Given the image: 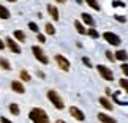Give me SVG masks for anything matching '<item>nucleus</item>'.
<instances>
[{
    "mask_svg": "<svg viewBox=\"0 0 128 123\" xmlns=\"http://www.w3.org/2000/svg\"><path fill=\"white\" fill-rule=\"evenodd\" d=\"M119 84H120V87H122V88H125L126 93H128V79H125V77H124V79H120V81H119Z\"/></svg>",
    "mask_w": 128,
    "mask_h": 123,
    "instance_id": "23",
    "label": "nucleus"
},
{
    "mask_svg": "<svg viewBox=\"0 0 128 123\" xmlns=\"http://www.w3.org/2000/svg\"><path fill=\"white\" fill-rule=\"evenodd\" d=\"M19 77H21V81H24V82H28V81H30V74H28L26 70H22L21 73H19Z\"/></svg>",
    "mask_w": 128,
    "mask_h": 123,
    "instance_id": "19",
    "label": "nucleus"
},
{
    "mask_svg": "<svg viewBox=\"0 0 128 123\" xmlns=\"http://www.w3.org/2000/svg\"><path fill=\"white\" fill-rule=\"evenodd\" d=\"M38 41H40V43H44V41H46V38H44V35H38Z\"/></svg>",
    "mask_w": 128,
    "mask_h": 123,
    "instance_id": "31",
    "label": "nucleus"
},
{
    "mask_svg": "<svg viewBox=\"0 0 128 123\" xmlns=\"http://www.w3.org/2000/svg\"><path fill=\"white\" fill-rule=\"evenodd\" d=\"M5 43H6V46L11 49L14 54H21V46H19V44L13 40V38H6V41H5Z\"/></svg>",
    "mask_w": 128,
    "mask_h": 123,
    "instance_id": "8",
    "label": "nucleus"
},
{
    "mask_svg": "<svg viewBox=\"0 0 128 123\" xmlns=\"http://www.w3.org/2000/svg\"><path fill=\"white\" fill-rule=\"evenodd\" d=\"M10 112H11L13 115H19V106L16 103H11V104H10Z\"/></svg>",
    "mask_w": 128,
    "mask_h": 123,
    "instance_id": "20",
    "label": "nucleus"
},
{
    "mask_svg": "<svg viewBox=\"0 0 128 123\" xmlns=\"http://www.w3.org/2000/svg\"><path fill=\"white\" fill-rule=\"evenodd\" d=\"M70 115L73 117V119H76L78 122H84V120H86L84 112H82L81 109H78L76 106H71V107H70Z\"/></svg>",
    "mask_w": 128,
    "mask_h": 123,
    "instance_id": "5",
    "label": "nucleus"
},
{
    "mask_svg": "<svg viewBox=\"0 0 128 123\" xmlns=\"http://www.w3.org/2000/svg\"><path fill=\"white\" fill-rule=\"evenodd\" d=\"M3 47H5V43H3L2 40H0V51H2V49H3Z\"/></svg>",
    "mask_w": 128,
    "mask_h": 123,
    "instance_id": "33",
    "label": "nucleus"
},
{
    "mask_svg": "<svg viewBox=\"0 0 128 123\" xmlns=\"http://www.w3.org/2000/svg\"><path fill=\"white\" fill-rule=\"evenodd\" d=\"M28 28H30L32 32H35V33H38V25L35 22H28Z\"/></svg>",
    "mask_w": 128,
    "mask_h": 123,
    "instance_id": "24",
    "label": "nucleus"
},
{
    "mask_svg": "<svg viewBox=\"0 0 128 123\" xmlns=\"http://www.w3.org/2000/svg\"><path fill=\"white\" fill-rule=\"evenodd\" d=\"M56 123H65V122H63V120H57Z\"/></svg>",
    "mask_w": 128,
    "mask_h": 123,
    "instance_id": "35",
    "label": "nucleus"
},
{
    "mask_svg": "<svg viewBox=\"0 0 128 123\" xmlns=\"http://www.w3.org/2000/svg\"><path fill=\"white\" fill-rule=\"evenodd\" d=\"M11 88H13V92L19 93V95L26 93V87L22 85V82H21V81H13V82H11Z\"/></svg>",
    "mask_w": 128,
    "mask_h": 123,
    "instance_id": "9",
    "label": "nucleus"
},
{
    "mask_svg": "<svg viewBox=\"0 0 128 123\" xmlns=\"http://www.w3.org/2000/svg\"><path fill=\"white\" fill-rule=\"evenodd\" d=\"M48 98H49V101L54 104V107L58 111H62L63 107H65V104H63V100L60 96H58V93L57 92H54V90H49L48 92Z\"/></svg>",
    "mask_w": 128,
    "mask_h": 123,
    "instance_id": "2",
    "label": "nucleus"
},
{
    "mask_svg": "<svg viewBox=\"0 0 128 123\" xmlns=\"http://www.w3.org/2000/svg\"><path fill=\"white\" fill-rule=\"evenodd\" d=\"M87 2V5L90 8H93V9H96V11H100V5H98V2L96 0H86Z\"/></svg>",
    "mask_w": 128,
    "mask_h": 123,
    "instance_id": "21",
    "label": "nucleus"
},
{
    "mask_svg": "<svg viewBox=\"0 0 128 123\" xmlns=\"http://www.w3.org/2000/svg\"><path fill=\"white\" fill-rule=\"evenodd\" d=\"M28 119L33 123H49V117L40 107H33V109L28 112Z\"/></svg>",
    "mask_w": 128,
    "mask_h": 123,
    "instance_id": "1",
    "label": "nucleus"
},
{
    "mask_svg": "<svg viewBox=\"0 0 128 123\" xmlns=\"http://www.w3.org/2000/svg\"><path fill=\"white\" fill-rule=\"evenodd\" d=\"M82 62H84V63H86V65H87L88 68H92V63H90V60H88L87 57H84V58H82Z\"/></svg>",
    "mask_w": 128,
    "mask_h": 123,
    "instance_id": "30",
    "label": "nucleus"
},
{
    "mask_svg": "<svg viewBox=\"0 0 128 123\" xmlns=\"http://www.w3.org/2000/svg\"><path fill=\"white\" fill-rule=\"evenodd\" d=\"M126 58H128V54H126V51H117V52H116V60L125 62Z\"/></svg>",
    "mask_w": 128,
    "mask_h": 123,
    "instance_id": "13",
    "label": "nucleus"
},
{
    "mask_svg": "<svg viewBox=\"0 0 128 123\" xmlns=\"http://www.w3.org/2000/svg\"><path fill=\"white\" fill-rule=\"evenodd\" d=\"M87 33H88V35H90L92 38H98V36H100V35H98V32H96V30H93V28L87 30Z\"/></svg>",
    "mask_w": 128,
    "mask_h": 123,
    "instance_id": "25",
    "label": "nucleus"
},
{
    "mask_svg": "<svg viewBox=\"0 0 128 123\" xmlns=\"http://www.w3.org/2000/svg\"><path fill=\"white\" fill-rule=\"evenodd\" d=\"M98 120H100L101 123H117L114 119H112V117H109V115H106V114H98Z\"/></svg>",
    "mask_w": 128,
    "mask_h": 123,
    "instance_id": "10",
    "label": "nucleus"
},
{
    "mask_svg": "<svg viewBox=\"0 0 128 123\" xmlns=\"http://www.w3.org/2000/svg\"><path fill=\"white\" fill-rule=\"evenodd\" d=\"M44 30H46L48 35H54V33H56V28H54L52 24H46V25H44Z\"/></svg>",
    "mask_w": 128,
    "mask_h": 123,
    "instance_id": "22",
    "label": "nucleus"
},
{
    "mask_svg": "<svg viewBox=\"0 0 128 123\" xmlns=\"http://www.w3.org/2000/svg\"><path fill=\"white\" fill-rule=\"evenodd\" d=\"M14 38H16L18 41H21V43L26 41V35H24V32H21V30H16V32H14Z\"/></svg>",
    "mask_w": 128,
    "mask_h": 123,
    "instance_id": "17",
    "label": "nucleus"
},
{
    "mask_svg": "<svg viewBox=\"0 0 128 123\" xmlns=\"http://www.w3.org/2000/svg\"><path fill=\"white\" fill-rule=\"evenodd\" d=\"M32 52H33V55H35L36 60H38V62H41L43 65H48V63H49V58L44 55L43 49H41L40 46H33V47H32Z\"/></svg>",
    "mask_w": 128,
    "mask_h": 123,
    "instance_id": "3",
    "label": "nucleus"
},
{
    "mask_svg": "<svg viewBox=\"0 0 128 123\" xmlns=\"http://www.w3.org/2000/svg\"><path fill=\"white\" fill-rule=\"evenodd\" d=\"M100 104L104 107V109H108V111H112V107H114V106H112V103L108 100V98H100Z\"/></svg>",
    "mask_w": 128,
    "mask_h": 123,
    "instance_id": "12",
    "label": "nucleus"
},
{
    "mask_svg": "<svg viewBox=\"0 0 128 123\" xmlns=\"http://www.w3.org/2000/svg\"><path fill=\"white\" fill-rule=\"evenodd\" d=\"M8 2H16V0H8Z\"/></svg>",
    "mask_w": 128,
    "mask_h": 123,
    "instance_id": "37",
    "label": "nucleus"
},
{
    "mask_svg": "<svg viewBox=\"0 0 128 123\" xmlns=\"http://www.w3.org/2000/svg\"><path fill=\"white\" fill-rule=\"evenodd\" d=\"M112 6H116V8H119V6H125V3H124V2H119V0H116V2L112 3Z\"/></svg>",
    "mask_w": 128,
    "mask_h": 123,
    "instance_id": "27",
    "label": "nucleus"
},
{
    "mask_svg": "<svg viewBox=\"0 0 128 123\" xmlns=\"http://www.w3.org/2000/svg\"><path fill=\"white\" fill-rule=\"evenodd\" d=\"M76 2H78V3H79V5H81L82 2H84V0H76Z\"/></svg>",
    "mask_w": 128,
    "mask_h": 123,
    "instance_id": "36",
    "label": "nucleus"
},
{
    "mask_svg": "<svg viewBox=\"0 0 128 123\" xmlns=\"http://www.w3.org/2000/svg\"><path fill=\"white\" fill-rule=\"evenodd\" d=\"M103 36H104V40H106L108 43H109V44H112V46H119V44H120V38L117 36L116 33L106 32V33H104V35H103Z\"/></svg>",
    "mask_w": 128,
    "mask_h": 123,
    "instance_id": "7",
    "label": "nucleus"
},
{
    "mask_svg": "<svg viewBox=\"0 0 128 123\" xmlns=\"http://www.w3.org/2000/svg\"><path fill=\"white\" fill-rule=\"evenodd\" d=\"M74 27H76L78 33H81V35H86V33H87V30L84 28V25H82V24H81L79 21H76V22H74Z\"/></svg>",
    "mask_w": 128,
    "mask_h": 123,
    "instance_id": "16",
    "label": "nucleus"
},
{
    "mask_svg": "<svg viewBox=\"0 0 128 123\" xmlns=\"http://www.w3.org/2000/svg\"><path fill=\"white\" fill-rule=\"evenodd\" d=\"M122 71L128 76V63H124V65H122Z\"/></svg>",
    "mask_w": 128,
    "mask_h": 123,
    "instance_id": "29",
    "label": "nucleus"
},
{
    "mask_svg": "<svg viewBox=\"0 0 128 123\" xmlns=\"http://www.w3.org/2000/svg\"><path fill=\"white\" fill-rule=\"evenodd\" d=\"M56 62H57V65H58L60 70H63V71L70 70V62H68L63 55H58V54H57V55H56Z\"/></svg>",
    "mask_w": 128,
    "mask_h": 123,
    "instance_id": "6",
    "label": "nucleus"
},
{
    "mask_svg": "<svg viewBox=\"0 0 128 123\" xmlns=\"http://www.w3.org/2000/svg\"><path fill=\"white\" fill-rule=\"evenodd\" d=\"M0 122H2V123H13V122H10L8 119H5V117H2V119H0Z\"/></svg>",
    "mask_w": 128,
    "mask_h": 123,
    "instance_id": "32",
    "label": "nucleus"
},
{
    "mask_svg": "<svg viewBox=\"0 0 128 123\" xmlns=\"http://www.w3.org/2000/svg\"><path fill=\"white\" fill-rule=\"evenodd\" d=\"M57 2H58V3H65L66 0H57Z\"/></svg>",
    "mask_w": 128,
    "mask_h": 123,
    "instance_id": "34",
    "label": "nucleus"
},
{
    "mask_svg": "<svg viewBox=\"0 0 128 123\" xmlns=\"http://www.w3.org/2000/svg\"><path fill=\"white\" fill-rule=\"evenodd\" d=\"M81 17H82V21H84L86 24H88V25H93V24H95V21L92 19V16H90V14H87V13H82Z\"/></svg>",
    "mask_w": 128,
    "mask_h": 123,
    "instance_id": "14",
    "label": "nucleus"
},
{
    "mask_svg": "<svg viewBox=\"0 0 128 123\" xmlns=\"http://www.w3.org/2000/svg\"><path fill=\"white\" fill-rule=\"evenodd\" d=\"M106 57H108V60H111V62H114L116 60V57H114V54H111L109 51L106 52Z\"/></svg>",
    "mask_w": 128,
    "mask_h": 123,
    "instance_id": "26",
    "label": "nucleus"
},
{
    "mask_svg": "<svg viewBox=\"0 0 128 123\" xmlns=\"http://www.w3.org/2000/svg\"><path fill=\"white\" fill-rule=\"evenodd\" d=\"M0 17L2 19H10V11L3 6V5H0Z\"/></svg>",
    "mask_w": 128,
    "mask_h": 123,
    "instance_id": "15",
    "label": "nucleus"
},
{
    "mask_svg": "<svg viewBox=\"0 0 128 123\" xmlns=\"http://www.w3.org/2000/svg\"><path fill=\"white\" fill-rule=\"evenodd\" d=\"M114 17H116L119 22H126V17H125V16H119V14H117V16H114Z\"/></svg>",
    "mask_w": 128,
    "mask_h": 123,
    "instance_id": "28",
    "label": "nucleus"
},
{
    "mask_svg": "<svg viewBox=\"0 0 128 123\" xmlns=\"http://www.w3.org/2000/svg\"><path fill=\"white\" fill-rule=\"evenodd\" d=\"M0 66H2L3 70H6V71L11 70V65H10V62L6 60V58H0Z\"/></svg>",
    "mask_w": 128,
    "mask_h": 123,
    "instance_id": "18",
    "label": "nucleus"
},
{
    "mask_svg": "<svg viewBox=\"0 0 128 123\" xmlns=\"http://www.w3.org/2000/svg\"><path fill=\"white\" fill-rule=\"evenodd\" d=\"M96 70L100 71V74L103 76V79H106V81H114V74H112V71L109 70V68H106L104 65H98L96 66Z\"/></svg>",
    "mask_w": 128,
    "mask_h": 123,
    "instance_id": "4",
    "label": "nucleus"
},
{
    "mask_svg": "<svg viewBox=\"0 0 128 123\" xmlns=\"http://www.w3.org/2000/svg\"><path fill=\"white\" fill-rule=\"evenodd\" d=\"M48 11H49V14L52 16L54 21H58V9L54 6V5H49V6H48Z\"/></svg>",
    "mask_w": 128,
    "mask_h": 123,
    "instance_id": "11",
    "label": "nucleus"
}]
</instances>
